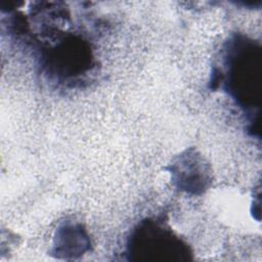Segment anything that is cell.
<instances>
[{
  "label": "cell",
  "mask_w": 262,
  "mask_h": 262,
  "mask_svg": "<svg viewBox=\"0 0 262 262\" xmlns=\"http://www.w3.org/2000/svg\"><path fill=\"white\" fill-rule=\"evenodd\" d=\"M260 47L252 40L236 37L228 43L225 89L243 107H253L259 99L256 91L260 85Z\"/></svg>",
  "instance_id": "obj_1"
},
{
  "label": "cell",
  "mask_w": 262,
  "mask_h": 262,
  "mask_svg": "<svg viewBox=\"0 0 262 262\" xmlns=\"http://www.w3.org/2000/svg\"><path fill=\"white\" fill-rule=\"evenodd\" d=\"M130 255L151 256L154 254L170 255V254H188V249L182 242L173 235L165 226L155 221L146 220L142 222L133 232L129 242ZM146 258V260L148 259Z\"/></svg>",
  "instance_id": "obj_2"
},
{
  "label": "cell",
  "mask_w": 262,
  "mask_h": 262,
  "mask_svg": "<svg viewBox=\"0 0 262 262\" xmlns=\"http://www.w3.org/2000/svg\"><path fill=\"white\" fill-rule=\"evenodd\" d=\"M171 179L181 190L201 193L211 181V172L205 159L195 149H186L170 166Z\"/></svg>",
  "instance_id": "obj_3"
},
{
  "label": "cell",
  "mask_w": 262,
  "mask_h": 262,
  "mask_svg": "<svg viewBox=\"0 0 262 262\" xmlns=\"http://www.w3.org/2000/svg\"><path fill=\"white\" fill-rule=\"evenodd\" d=\"M89 247V237L81 224L64 223L55 232L51 255L62 259L77 258L83 255Z\"/></svg>",
  "instance_id": "obj_4"
}]
</instances>
